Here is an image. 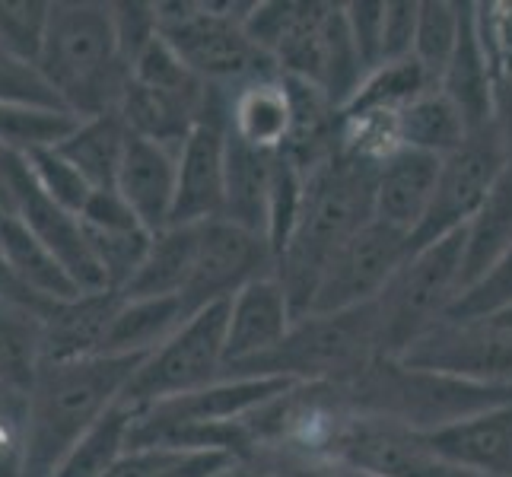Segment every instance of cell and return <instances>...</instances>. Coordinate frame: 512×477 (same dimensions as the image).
I'll use <instances>...</instances> for the list:
<instances>
[{
  "label": "cell",
  "mask_w": 512,
  "mask_h": 477,
  "mask_svg": "<svg viewBox=\"0 0 512 477\" xmlns=\"http://www.w3.org/2000/svg\"><path fill=\"white\" fill-rule=\"evenodd\" d=\"M51 4L45 0H0V51L23 64L42 55Z\"/></svg>",
  "instance_id": "ab89813d"
},
{
  "label": "cell",
  "mask_w": 512,
  "mask_h": 477,
  "mask_svg": "<svg viewBox=\"0 0 512 477\" xmlns=\"http://www.w3.org/2000/svg\"><path fill=\"white\" fill-rule=\"evenodd\" d=\"M194 312L188 309L185 296L169 299H125L109 325L102 344V357H150L160 350L175 331H179Z\"/></svg>",
  "instance_id": "d4e9b609"
},
{
  "label": "cell",
  "mask_w": 512,
  "mask_h": 477,
  "mask_svg": "<svg viewBox=\"0 0 512 477\" xmlns=\"http://www.w3.org/2000/svg\"><path fill=\"white\" fill-rule=\"evenodd\" d=\"M411 252V236L379 220L366 223L331 258L319 280V290H315L312 312H350L373 306L401 271V264L411 258Z\"/></svg>",
  "instance_id": "7c38bea8"
},
{
  "label": "cell",
  "mask_w": 512,
  "mask_h": 477,
  "mask_svg": "<svg viewBox=\"0 0 512 477\" xmlns=\"http://www.w3.org/2000/svg\"><path fill=\"white\" fill-rule=\"evenodd\" d=\"M344 16L357 45L366 74L382 64V26H385V0H353L344 4Z\"/></svg>",
  "instance_id": "bcb514c9"
},
{
  "label": "cell",
  "mask_w": 512,
  "mask_h": 477,
  "mask_svg": "<svg viewBox=\"0 0 512 477\" xmlns=\"http://www.w3.org/2000/svg\"><path fill=\"white\" fill-rule=\"evenodd\" d=\"M229 468H236V458L226 452L144 446L131 449L105 477H217Z\"/></svg>",
  "instance_id": "d590c367"
},
{
  "label": "cell",
  "mask_w": 512,
  "mask_h": 477,
  "mask_svg": "<svg viewBox=\"0 0 512 477\" xmlns=\"http://www.w3.org/2000/svg\"><path fill=\"white\" fill-rule=\"evenodd\" d=\"M465 293V236L462 229L433 245L414 249L392 284L373 303L379 347L385 360H401L417 338L455 309Z\"/></svg>",
  "instance_id": "52a82bcc"
},
{
  "label": "cell",
  "mask_w": 512,
  "mask_h": 477,
  "mask_svg": "<svg viewBox=\"0 0 512 477\" xmlns=\"http://www.w3.org/2000/svg\"><path fill=\"white\" fill-rule=\"evenodd\" d=\"M175 182H179V150L131 134L115 191L125 198L147 233H160L169 226L175 207Z\"/></svg>",
  "instance_id": "44dd1931"
},
{
  "label": "cell",
  "mask_w": 512,
  "mask_h": 477,
  "mask_svg": "<svg viewBox=\"0 0 512 477\" xmlns=\"http://www.w3.org/2000/svg\"><path fill=\"white\" fill-rule=\"evenodd\" d=\"M128 140H131L128 125L121 121L118 112H112V115L83 118L77 131L58 147V153L93 185V191H115Z\"/></svg>",
  "instance_id": "83f0119b"
},
{
  "label": "cell",
  "mask_w": 512,
  "mask_h": 477,
  "mask_svg": "<svg viewBox=\"0 0 512 477\" xmlns=\"http://www.w3.org/2000/svg\"><path fill=\"white\" fill-rule=\"evenodd\" d=\"M0 102L20 105H45V109H64V102L45 83L35 64H23L0 51ZM74 115V112H70Z\"/></svg>",
  "instance_id": "7bdbcfd3"
},
{
  "label": "cell",
  "mask_w": 512,
  "mask_h": 477,
  "mask_svg": "<svg viewBox=\"0 0 512 477\" xmlns=\"http://www.w3.org/2000/svg\"><path fill=\"white\" fill-rule=\"evenodd\" d=\"M39 309L42 303L0 299V385L16 388V392H29L45 363Z\"/></svg>",
  "instance_id": "4dcf8cb0"
},
{
  "label": "cell",
  "mask_w": 512,
  "mask_h": 477,
  "mask_svg": "<svg viewBox=\"0 0 512 477\" xmlns=\"http://www.w3.org/2000/svg\"><path fill=\"white\" fill-rule=\"evenodd\" d=\"M134 420L137 414L118 401L112 411H105L93 427L83 433V439L70 449V455L61 462L55 477H105L131 452Z\"/></svg>",
  "instance_id": "d6a6232c"
},
{
  "label": "cell",
  "mask_w": 512,
  "mask_h": 477,
  "mask_svg": "<svg viewBox=\"0 0 512 477\" xmlns=\"http://www.w3.org/2000/svg\"><path fill=\"white\" fill-rule=\"evenodd\" d=\"M255 4H156V20L166 45L182 58V64L207 86L236 90L242 83L261 77H277L280 70L271 55L249 39L245 20Z\"/></svg>",
  "instance_id": "8992f818"
},
{
  "label": "cell",
  "mask_w": 512,
  "mask_h": 477,
  "mask_svg": "<svg viewBox=\"0 0 512 477\" xmlns=\"http://www.w3.org/2000/svg\"><path fill=\"white\" fill-rule=\"evenodd\" d=\"M322 388L350 414L392 420L423 436L512 401V388L462 382L443 373L414 369L401 360H376L357 379Z\"/></svg>",
  "instance_id": "277c9868"
},
{
  "label": "cell",
  "mask_w": 512,
  "mask_h": 477,
  "mask_svg": "<svg viewBox=\"0 0 512 477\" xmlns=\"http://www.w3.org/2000/svg\"><path fill=\"white\" fill-rule=\"evenodd\" d=\"M112 23H115V35H118V48L121 58L131 67L134 58L144 51L156 35H160V20H156V4H112Z\"/></svg>",
  "instance_id": "f6af8a7d"
},
{
  "label": "cell",
  "mask_w": 512,
  "mask_h": 477,
  "mask_svg": "<svg viewBox=\"0 0 512 477\" xmlns=\"http://www.w3.org/2000/svg\"><path fill=\"white\" fill-rule=\"evenodd\" d=\"M80 223L93 229H137L140 226L134 210L125 204V198H121L118 191H93L90 204H86L80 214Z\"/></svg>",
  "instance_id": "c3c4849f"
},
{
  "label": "cell",
  "mask_w": 512,
  "mask_h": 477,
  "mask_svg": "<svg viewBox=\"0 0 512 477\" xmlns=\"http://www.w3.org/2000/svg\"><path fill=\"white\" fill-rule=\"evenodd\" d=\"M274 61L280 77L315 86L338 109H344L366 80L344 4H293L290 26L274 51Z\"/></svg>",
  "instance_id": "ba28073f"
},
{
  "label": "cell",
  "mask_w": 512,
  "mask_h": 477,
  "mask_svg": "<svg viewBox=\"0 0 512 477\" xmlns=\"http://www.w3.org/2000/svg\"><path fill=\"white\" fill-rule=\"evenodd\" d=\"M86 242H90V252L99 264V271L105 277L109 290L121 293L125 284L134 277V271L140 268V261L147 255L150 236L147 229H93L83 226Z\"/></svg>",
  "instance_id": "f35d334b"
},
{
  "label": "cell",
  "mask_w": 512,
  "mask_h": 477,
  "mask_svg": "<svg viewBox=\"0 0 512 477\" xmlns=\"http://www.w3.org/2000/svg\"><path fill=\"white\" fill-rule=\"evenodd\" d=\"M26 166L32 172V179L39 182V188L48 194L58 207L70 210V214H83V207L93 198V185L67 163L58 153V147L51 150H35L26 156Z\"/></svg>",
  "instance_id": "60d3db41"
},
{
  "label": "cell",
  "mask_w": 512,
  "mask_h": 477,
  "mask_svg": "<svg viewBox=\"0 0 512 477\" xmlns=\"http://www.w3.org/2000/svg\"><path fill=\"white\" fill-rule=\"evenodd\" d=\"M296 322L293 306L277 277H261L229 299L226 315V369L223 376L261 360L280 347Z\"/></svg>",
  "instance_id": "ac0fdd59"
},
{
  "label": "cell",
  "mask_w": 512,
  "mask_h": 477,
  "mask_svg": "<svg viewBox=\"0 0 512 477\" xmlns=\"http://www.w3.org/2000/svg\"><path fill=\"white\" fill-rule=\"evenodd\" d=\"M443 159L417 150H398L376 169V220L414 236L433 204Z\"/></svg>",
  "instance_id": "7402d4cb"
},
{
  "label": "cell",
  "mask_w": 512,
  "mask_h": 477,
  "mask_svg": "<svg viewBox=\"0 0 512 477\" xmlns=\"http://www.w3.org/2000/svg\"><path fill=\"white\" fill-rule=\"evenodd\" d=\"M512 306V252L493 268L481 284L462 293V299L449 312L452 318H484Z\"/></svg>",
  "instance_id": "ee69618b"
},
{
  "label": "cell",
  "mask_w": 512,
  "mask_h": 477,
  "mask_svg": "<svg viewBox=\"0 0 512 477\" xmlns=\"http://www.w3.org/2000/svg\"><path fill=\"white\" fill-rule=\"evenodd\" d=\"M35 67L64 102V109L77 118L118 112L131 67L121 58L112 4L55 0Z\"/></svg>",
  "instance_id": "3957f363"
},
{
  "label": "cell",
  "mask_w": 512,
  "mask_h": 477,
  "mask_svg": "<svg viewBox=\"0 0 512 477\" xmlns=\"http://www.w3.org/2000/svg\"><path fill=\"white\" fill-rule=\"evenodd\" d=\"M465 13H468V4H452V0H420L414 61L436 80V86L455 55L458 39H462Z\"/></svg>",
  "instance_id": "8d00e7d4"
},
{
  "label": "cell",
  "mask_w": 512,
  "mask_h": 477,
  "mask_svg": "<svg viewBox=\"0 0 512 477\" xmlns=\"http://www.w3.org/2000/svg\"><path fill=\"white\" fill-rule=\"evenodd\" d=\"M471 23L497 93L512 90V0L471 4Z\"/></svg>",
  "instance_id": "74e56055"
},
{
  "label": "cell",
  "mask_w": 512,
  "mask_h": 477,
  "mask_svg": "<svg viewBox=\"0 0 512 477\" xmlns=\"http://www.w3.org/2000/svg\"><path fill=\"white\" fill-rule=\"evenodd\" d=\"M144 360L99 353L70 363H42L26 392V477H55L83 433L121 401Z\"/></svg>",
  "instance_id": "7a4b0ae2"
},
{
  "label": "cell",
  "mask_w": 512,
  "mask_h": 477,
  "mask_svg": "<svg viewBox=\"0 0 512 477\" xmlns=\"http://www.w3.org/2000/svg\"><path fill=\"white\" fill-rule=\"evenodd\" d=\"M465 290L497 268L512 252V172L506 169L497 188L490 191L484 207L474 214L465 229Z\"/></svg>",
  "instance_id": "f1b7e54d"
},
{
  "label": "cell",
  "mask_w": 512,
  "mask_h": 477,
  "mask_svg": "<svg viewBox=\"0 0 512 477\" xmlns=\"http://www.w3.org/2000/svg\"><path fill=\"white\" fill-rule=\"evenodd\" d=\"M439 93L462 112L468 131L490 128L493 121H497V86H493V77L478 45V35H474L471 4L465 13V29H462V39H458L455 55L449 67L443 70V77H439Z\"/></svg>",
  "instance_id": "4316f807"
},
{
  "label": "cell",
  "mask_w": 512,
  "mask_h": 477,
  "mask_svg": "<svg viewBox=\"0 0 512 477\" xmlns=\"http://www.w3.org/2000/svg\"><path fill=\"white\" fill-rule=\"evenodd\" d=\"M83 118L67 109H45V105L0 102V150L29 156L35 150L61 147L77 131Z\"/></svg>",
  "instance_id": "836d02e7"
},
{
  "label": "cell",
  "mask_w": 512,
  "mask_h": 477,
  "mask_svg": "<svg viewBox=\"0 0 512 477\" xmlns=\"http://www.w3.org/2000/svg\"><path fill=\"white\" fill-rule=\"evenodd\" d=\"M217 477H236V468H229V471H223V474H217Z\"/></svg>",
  "instance_id": "f5cc1de1"
},
{
  "label": "cell",
  "mask_w": 512,
  "mask_h": 477,
  "mask_svg": "<svg viewBox=\"0 0 512 477\" xmlns=\"http://www.w3.org/2000/svg\"><path fill=\"white\" fill-rule=\"evenodd\" d=\"M280 153H261L229 137L226 144V201L223 220L268 239L271 194Z\"/></svg>",
  "instance_id": "cb8c5ba5"
},
{
  "label": "cell",
  "mask_w": 512,
  "mask_h": 477,
  "mask_svg": "<svg viewBox=\"0 0 512 477\" xmlns=\"http://www.w3.org/2000/svg\"><path fill=\"white\" fill-rule=\"evenodd\" d=\"M26 392L0 395V477H26Z\"/></svg>",
  "instance_id": "b9f144b4"
},
{
  "label": "cell",
  "mask_w": 512,
  "mask_h": 477,
  "mask_svg": "<svg viewBox=\"0 0 512 477\" xmlns=\"http://www.w3.org/2000/svg\"><path fill=\"white\" fill-rule=\"evenodd\" d=\"M312 477H373V474H363L357 468H347V465H331V462H319L312 471Z\"/></svg>",
  "instance_id": "681fc988"
},
{
  "label": "cell",
  "mask_w": 512,
  "mask_h": 477,
  "mask_svg": "<svg viewBox=\"0 0 512 477\" xmlns=\"http://www.w3.org/2000/svg\"><path fill=\"white\" fill-rule=\"evenodd\" d=\"M449 477H478V474H465V471H449Z\"/></svg>",
  "instance_id": "816d5d0a"
},
{
  "label": "cell",
  "mask_w": 512,
  "mask_h": 477,
  "mask_svg": "<svg viewBox=\"0 0 512 477\" xmlns=\"http://www.w3.org/2000/svg\"><path fill=\"white\" fill-rule=\"evenodd\" d=\"M226 315L229 303H214L194 312L160 350H153L137 366L134 379L128 382L125 395H121V404L140 414L160 401L191 395L198 388H207L223 379Z\"/></svg>",
  "instance_id": "9c48e42d"
},
{
  "label": "cell",
  "mask_w": 512,
  "mask_h": 477,
  "mask_svg": "<svg viewBox=\"0 0 512 477\" xmlns=\"http://www.w3.org/2000/svg\"><path fill=\"white\" fill-rule=\"evenodd\" d=\"M322 462L347 465L373 477H449L452 471L433 455L423 433L382 417L350 414L344 408Z\"/></svg>",
  "instance_id": "4fadbf2b"
},
{
  "label": "cell",
  "mask_w": 512,
  "mask_h": 477,
  "mask_svg": "<svg viewBox=\"0 0 512 477\" xmlns=\"http://www.w3.org/2000/svg\"><path fill=\"white\" fill-rule=\"evenodd\" d=\"M376 169L338 147L306 175L303 210L274 268L296 318L312 312L319 280L341 245L376 220Z\"/></svg>",
  "instance_id": "6da1fadb"
},
{
  "label": "cell",
  "mask_w": 512,
  "mask_h": 477,
  "mask_svg": "<svg viewBox=\"0 0 512 477\" xmlns=\"http://www.w3.org/2000/svg\"><path fill=\"white\" fill-rule=\"evenodd\" d=\"M7 392V385H0V395H4Z\"/></svg>",
  "instance_id": "db71d44e"
},
{
  "label": "cell",
  "mask_w": 512,
  "mask_h": 477,
  "mask_svg": "<svg viewBox=\"0 0 512 477\" xmlns=\"http://www.w3.org/2000/svg\"><path fill=\"white\" fill-rule=\"evenodd\" d=\"M0 258L16 277V284L35 299H70L80 296V287L61 268V261L32 236V229L16 217L7 220L0 233Z\"/></svg>",
  "instance_id": "f546056e"
},
{
  "label": "cell",
  "mask_w": 512,
  "mask_h": 477,
  "mask_svg": "<svg viewBox=\"0 0 512 477\" xmlns=\"http://www.w3.org/2000/svg\"><path fill=\"white\" fill-rule=\"evenodd\" d=\"M226 131L261 153H284L293 134V99L284 77H261L229 90Z\"/></svg>",
  "instance_id": "603a6c76"
},
{
  "label": "cell",
  "mask_w": 512,
  "mask_h": 477,
  "mask_svg": "<svg viewBox=\"0 0 512 477\" xmlns=\"http://www.w3.org/2000/svg\"><path fill=\"white\" fill-rule=\"evenodd\" d=\"M121 306V293H80L70 299H48L39 309L45 363H70L99 357L105 334Z\"/></svg>",
  "instance_id": "ffe728a7"
},
{
  "label": "cell",
  "mask_w": 512,
  "mask_h": 477,
  "mask_svg": "<svg viewBox=\"0 0 512 477\" xmlns=\"http://www.w3.org/2000/svg\"><path fill=\"white\" fill-rule=\"evenodd\" d=\"M503 172H506V150L497 121L490 128L471 131L465 137V144L443 159L433 204L420 229L411 236L414 249H423V245H433L458 233V229H465V223L478 214L484 201L490 198V191L497 188Z\"/></svg>",
  "instance_id": "30bf717a"
},
{
  "label": "cell",
  "mask_w": 512,
  "mask_h": 477,
  "mask_svg": "<svg viewBox=\"0 0 512 477\" xmlns=\"http://www.w3.org/2000/svg\"><path fill=\"white\" fill-rule=\"evenodd\" d=\"M7 220H10V214H7V210H4V207H0V233H4V226H7Z\"/></svg>",
  "instance_id": "f907efd6"
},
{
  "label": "cell",
  "mask_w": 512,
  "mask_h": 477,
  "mask_svg": "<svg viewBox=\"0 0 512 477\" xmlns=\"http://www.w3.org/2000/svg\"><path fill=\"white\" fill-rule=\"evenodd\" d=\"M226 115L229 90L210 86L207 115L179 150V182H175V207L169 226H204L210 220H223L229 144Z\"/></svg>",
  "instance_id": "9a60e30c"
},
{
  "label": "cell",
  "mask_w": 512,
  "mask_h": 477,
  "mask_svg": "<svg viewBox=\"0 0 512 477\" xmlns=\"http://www.w3.org/2000/svg\"><path fill=\"white\" fill-rule=\"evenodd\" d=\"M382 357L373 306L350 312H309L296 318L280 347L229 376H271L293 385H341ZM226 379V376H223Z\"/></svg>",
  "instance_id": "5b68a950"
},
{
  "label": "cell",
  "mask_w": 512,
  "mask_h": 477,
  "mask_svg": "<svg viewBox=\"0 0 512 477\" xmlns=\"http://www.w3.org/2000/svg\"><path fill=\"white\" fill-rule=\"evenodd\" d=\"M198 261V226H166L150 236L147 255L125 284V299L185 296Z\"/></svg>",
  "instance_id": "484cf974"
},
{
  "label": "cell",
  "mask_w": 512,
  "mask_h": 477,
  "mask_svg": "<svg viewBox=\"0 0 512 477\" xmlns=\"http://www.w3.org/2000/svg\"><path fill=\"white\" fill-rule=\"evenodd\" d=\"M401 125V147L404 150H417V153H430L446 159L449 153H455L465 144V137L471 134L462 112L436 90H430L427 96H420L417 102H411L408 109L398 115Z\"/></svg>",
  "instance_id": "1f68e13d"
},
{
  "label": "cell",
  "mask_w": 512,
  "mask_h": 477,
  "mask_svg": "<svg viewBox=\"0 0 512 477\" xmlns=\"http://www.w3.org/2000/svg\"><path fill=\"white\" fill-rule=\"evenodd\" d=\"M401 363L487 388H512V331L487 315H446L404 350Z\"/></svg>",
  "instance_id": "8fae6325"
},
{
  "label": "cell",
  "mask_w": 512,
  "mask_h": 477,
  "mask_svg": "<svg viewBox=\"0 0 512 477\" xmlns=\"http://www.w3.org/2000/svg\"><path fill=\"white\" fill-rule=\"evenodd\" d=\"M13 217L26 223L32 229V236L61 261V268L80 287V293L109 290L90 252V242H86L80 217L58 207L39 188V182L32 179V172L26 166V156L16 159V169H13Z\"/></svg>",
  "instance_id": "e0dca14e"
},
{
  "label": "cell",
  "mask_w": 512,
  "mask_h": 477,
  "mask_svg": "<svg viewBox=\"0 0 512 477\" xmlns=\"http://www.w3.org/2000/svg\"><path fill=\"white\" fill-rule=\"evenodd\" d=\"M420 0H385V26H382V64L414 58ZM379 64V67H382Z\"/></svg>",
  "instance_id": "7dc6e473"
},
{
  "label": "cell",
  "mask_w": 512,
  "mask_h": 477,
  "mask_svg": "<svg viewBox=\"0 0 512 477\" xmlns=\"http://www.w3.org/2000/svg\"><path fill=\"white\" fill-rule=\"evenodd\" d=\"M296 388L287 379L271 376H226L214 385L198 388L191 395H179L153 404V408L140 411L131 430L134 439H144L175 427H220V423H236L255 414L264 404H271L284 392Z\"/></svg>",
  "instance_id": "2e32d148"
},
{
  "label": "cell",
  "mask_w": 512,
  "mask_h": 477,
  "mask_svg": "<svg viewBox=\"0 0 512 477\" xmlns=\"http://www.w3.org/2000/svg\"><path fill=\"white\" fill-rule=\"evenodd\" d=\"M433 455L452 471L512 477V401L471 414L427 436Z\"/></svg>",
  "instance_id": "d6986e66"
},
{
  "label": "cell",
  "mask_w": 512,
  "mask_h": 477,
  "mask_svg": "<svg viewBox=\"0 0 512 477\" xmlns=\"http://www.w3.org/2000/svg\"><path fill=\"white\" fill-rule=\"evenodd\" d=\"M274 268L277 255L268 239L229 220H210L198 226V261H194L185 303L191 312H201L214 303H229L255 280L271 277Z\"/></svg>",
  "instance_id": "5bb4252c"
},
{
  "label": "cell",
  "mask_w": 512,
  "mask_h": 477,
  "mask_svg": "<svg viewBox=\"0 0 512 477\" xmlns=\"http://www.w3.org/2000/svg\"><path fill=\"white\" fill-rule=\"evenodd\" d=\"M436 90V80L423 70L414 58L392 61L376 70H369L360 90L344 105L341 112H404L411 102Z\"/></svg>",
  "instance_id": "e575fe53"
}]
</instances>
